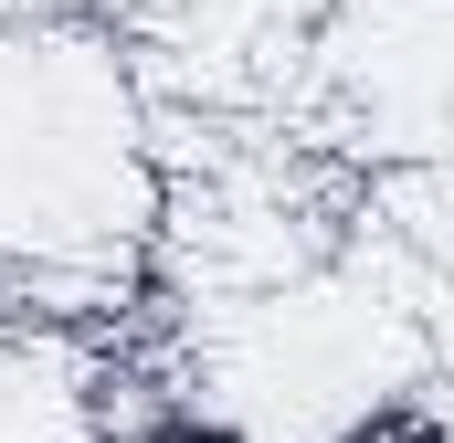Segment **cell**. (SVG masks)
<instances>
[{
  "mask_svg": "<svg viewBox=\"0 0 454 443\" xmlns=\"http://www.w3.org/2000/svg\"><path fill=\"white\" fill-rule=\"evenodd\" d=\"M148 443H232V433H191V423H180V433H148Z\"/></svg>",
  "mask_w": 454,
  "mask_h": 443,
  "instance_id": "6da1fadb",
  "label": "cell"
}]
</instances>
